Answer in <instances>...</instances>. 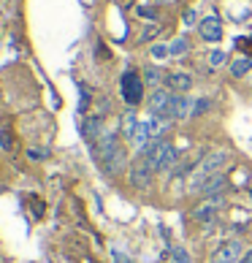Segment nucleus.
I'll use <instances>...</instances> for the list:
<instances>
[{
	"label": "nucleus",
	"instance_id": "1",
	"mask_svg": "<svg viewBox=\"0 0 252 263\" xmlns=\"http://www.w3.org/2000/svg\"><path fill=\"white\" fill-rule=\"evenodd\" d=\"M92 155H95V160L103 165V171L109 174V177H114V174H120L125 168V152H122L114 130H106L101 139L92 144Z\"/></svg>",
	"mask_w": 252,
	"mask_h": 263
},
{
	"label": "nucleus",
	"instance_id": "2",
	"mask_svg": "<svg viewBox=\"0 0 252 263\" xmlns=\"http://www.w3.org/2000/svg\"><path fill=\"white\" fill-rule=\"evenodd\" d=\"M139 158L147 160L154 174H160V171H171L173 165L179 163V149L173 147L168 139L160 136V139H152L144 149H139Z\"/></svg>",
	"mask_w": 252,
	"mask_h": 263
},
{
	"label": "nucleus",
	"instance_id": "3",
	"mask_svg": "<svg viewBox=\"0 0 252 263\" xmlns=\"http://www.w3.org/2000/svg\"><path fill=\"white\" fill-rule=\"evenodd\" d=\"M228 149H215L209 155H203V158L196 163V168H192V179H190V193H198V187L206 179H211L215 174H220V168L228 163Z\"/></svg>",
	"mask_w": 252,
	"mask_h": 263
},
{
	"label": "nucleus",
	"instance_id": "4",
	"mask_svg": "<svg viewBox=\"0 0 252 263\" xmlns=\"http://www.w3.org/2000/svg\"><path fill=\"white\" fill-rule=\"evenodd\" d=\"M144 87H147L144 84V76H139V71H133V68H128V71L120 76V92H122V98L130 109L144 101Z\"/></svg>",
	"mask_w": 252,
	"mask_h": 263
},
{
	"label": "nucleus",
	"instance_id": "5",
	"mask_svg": "<svg viewBox=\"0 0 252 263\" xmlns=\"http://www.w3.org/2000/svg\"><path fill=\"white\" fill-rule=\"evenodd\" d=\"M222 209H225V196H215V198H203L190 214L198 226H215L220 220Z\"/></svg>",
	"mask_w": 252,
	"mask_h": 263
},
{
	"label": "nucleus",
	"instance_id": "6",
	"mask_svg": "<svg viewBox=\"0 0 252 263\" xmlns=\"http://www.w3.org/2000/svg\"><path fill=\"white\" fill-rule=\"evenodd\" d=\"M171 101H173V92L166 90V87L152 90L149 98H147V111H149V117H163V120H171Z\"/></svg>",
	"mask_w": 252,
	"mask_h": 263
},
{
	"label": "nucleus",
	"instance_id": "7",
	"mask_svg": "<svg viewBox=\"0 0 252 263\" xmlns=\"http://www.w3.org/2000/svg\"><path fill=\"white\" fill-rule=\"evenodd\" d=\"M152 177H154V171H152V165L144 160V158H139V160L130 165L128 179H130V184H133L135 190H147V187H152Z\"/></svg>",
	"mask_w": 252,
	"mask_h": 263
},
{
	"label": "nucleus",
	"instance_id": "8",
	"mask_svg": "<svg viewBox=\"0 0 252 263\" xmlns=\"http://www.w3.org/2000/svg\"><path fill=\"white\" fill-rule=\"evenodd\" d=\"M244 245H241L239 239H230V241H225L217 252H215V260L211 263H239L241 258H244Z\"/></svg>",
	"mask_w": 252,
	"mask_h": 263
},
{
	"label": "nucleus",
	"instance_id": "9",
	"mask_svg": "<svg viewBox=\"0 0 252 263\" xmlns=\"http://www.w3.org/2000/svg\"><path fill=\"white\" fill-rule=\"evenodd\" d=\"M166 90H171L173 95H187L190 92V87H192V76L185 73V71H173L166 76Z\"/></svg>",
	"mask_w": 252,
	"mask_h": 263
},
{
	"label": "nucleus",
	"instance_id": "10",
	"mask_svg": "<svg viewBox=\"0 0 252 263\" xmlns=\"http://www.w3.org/2000/svg\"><path fill=\"white\" fill-rule=\"evenodd\" d=\"M198 33L203 41H209V44H215L222 38V22L217 16H206V19H201L198 22Z\"/></svg>",
	"mask_w": 252,
	"mask_h": 263
},
{
	"label": "nucleus",
	"instance_id": "11",
	"mask_svg": "<svg viewBox=\"0 0 252 263\" xmlns=\"http://www.w3.org/2000/svg\"><path fill=\"white\" fill-rule=\"evenodd\" d=\"M222 190H225V177H222V174H215V177H211V179H206V182H203L201 187H198V196H201V198L225 196Z\"/></svg>",
	"mask_w": 252,
	"mask_h": 263
},
{
	"label": "nucleus",
	"instance_id": "12",
	"mask_svg": "<svg viewBox=\"0 0 252 263\" xmlns=\"http://www.w3.org/2000/svg\"><path fill=\"white\" fill-rule=\"evenodd\" d=\"M139 114H135L133 109H128L122 117H120V136L122 139H128V141H133L135 139V130H139Z\"/></svg>",
	"mask_w": 252,
	"mask_h": 263
},
{
	"label": "nucleus",
	"instance_id": "13",
	"mask_svg": "<svg viewBox=\"0 0 252 263\" xmlns=\"http://www.w3.org/2000/svg\"><path fill=\"white\" fill-rule=\"evenodd\" d=\"M192 117V101L187 95H173L171 101V120H187Z\"/></svg>",
	"mask_w": 252,
	"mask_h": 263
},
{
	"label": "nucleus",
	"instance_id": "14",
	"mask_svg": "<svg viewBox=\"0 0 252 263\" xmlns=\"http://www.w3.org/2000/svg\"><path fill=\"white\" fill-rule=\"evenodd\" d=\"M141 76H144V84H147L149 90H158L160 82H166V76H163V71H160L158 65H147Z\"/></svg>",
	"mask_w": 252,
	"mask_h": 263
},
{
	"label": "nucleus",
	"instance_id": "15",
	"mask_svg": "<svg viewBox=\"0 0 252 263\" xmlns=\"http://www.w3.org/2000/svg\"><path fill=\"white\" fill-rule=\"evenodd\" d=\"M152 139H154V136H152L149 120H147V122H141V125H139V130H135V139H133V144H135L139 149H144V147H147V144H149Z\"/></svg>",
	"mask_w": 252,
	"mask_h": 263
},
{
	"label": "nucleus",
	"instance_id": "16",
	"mask_svg": "<svg viewBox=\"0 0 252 263\" xmlns=\"http://www.w3.org/2000/svg\"><path fill=\"white\" fill-rule=\"evenodd\" d=\"M249 68H252V57H239V60L230 65V73H234L236 79H241V76L249 73Z\"/></svg>",
	"mask_w": 252,
	"mask_h": 263
},
{
	"label": "nucleus",
	"instance_id": "17",
	"mask_svg": "<svg viewBox=\"0 0 252 263\" xmlns=\"http://www.w3.org/2000/svg\"><path fill=\"white\" fill-rule=\"evenodd\" d=\"M187 52H190V41H187L185 35H179L177 41L171 44V54H173V57H179V54H187Z\"/></svg>",
	"mask_w": 252,
	"mask_h": 263
},
{
	"label": "nucleus",
	"instance_id": "18",
	"mask_svg": "<svg viewBox=\"0 0 252 263\" xmlns=\"http://www.w3.org/2000/svg\"><path fill=\"white\" fill-rule=\"evenodd\" d=\"M209 109H211V101H209V98H198V101H192V117L206 114Z\"/></svg>",
	"mask_w": 252,
	"mask_h": 263
},
{
	"label": "nucleus",
	"instance_id": "19",
	"mask_svg": "<svg viewBox=\"0 0 252 263\" xmlns=\"http://www.w3.org/2000/svg\"><path fill=\"white\" fill-rule=\"evenodd\" d=\"M171 258H173V263H192L185 247H171Z\"/></svg>",
	"mask_w": 252,
	"mask_h": 263
},
{
	"label": "nucleus",
	"instance_id": "20",
	"mask_svg": "<svg viewBox=\"0 0 252 263\" xmlns=\"http://www.w3.org/2000/svg\"><path fill=\"white\" fill-rule=\"evenodd\" d=\"M168 54H171V46H163V44L152 46V57H154V60H163V57H168Z\"/></svg>",
	"mask_w": 252,
	"mask_h": 263
},
{
	"label": "nucleus",
	"instance_id": "21",
	"mask_svg": "<svg viewBox=\"0 0 252 263\" xmlns=\"http://www.w3.org/2000/svg\"><path fill=\"white\" fill-rule=\"evenodd\" d=\"M87 109H90V90H87V87L82 84V98H79V111L84 114Z\"/></svg>",
	"mask_w": 252,
	"mask_h": 263
},
{
	"label": "nucleus",
	"instance_id": "22",
	"mask_svg": "<svg viewBox=\"0 0 252 263\" xmlns=\"http://www.w3.org/2000/svg\"><path fill=\"white\" fill-rule=\"evenodd\" d=\"M160 33V27H154V25H149V27H144V33L139 35V41H152L154 35Z\"/></svg>",
	"mask_w": 252,
	"mask_h": 263
},
{
	"label": "nucleus",
	"instance_id": "23",
	"mask_svg": "<svg viewBox=\"0 0 252 263\" xmlns=\"http://www.w3.org/2000/svg\"><path fill=\"white\" fill-rule=\"evenodd\" d=\"M225 60H228V57H225V52H220V49H215V52L209 54V63L215 65V68H217V65H222Z\"/></svg>",
	"mask_w": 252,
	"mask_h": 263
},
{
	"label": "nucleus",
	"instance_id": "24",
	"mask_svg": "<svg viewBox=\"0 0 252 263\" xmlns=\"http://www.w3.org/2000/svg\"><path fill=\"white\" fill-rule=\"evenodd\" d=\"M111 258H114V263H135L130 255H125V252H120V250H114V252H111Z\"/></svg>",
	"mask_w": 252,
	"mask_h": 263
},
{
	"label": "nucleus",
	"instance_id": "25",
	"mask_svg": "<svg viewBox=\"0 0 252 263\" xmlns=\"http://www.w3.org/2000/svg\"><path fill=\"white\" fill-rule=\"evenodd\" d=\"M0 147H3V149H11V139L6 136V130H0Z\"/></svg>",
	"mask_w": 252,
	"mask_h": 263
},
{
	"label": "nucleus",
	"instance_id": "26",
	"mask_svg": "<svg viewBox=\"0 0 252 263\" xmlns=\"http://www.w3.org/2000/svg\"><path fill=\"white\" fill-rule=\"evenodd\" d=\"M27 158H33V160H44V158H46V152H38V149H27Z\"/></svg>",
	"mask_w": 252,
	"mask_h": 263
},
{
	"label": "nucleus",
	"instance_id": "27",
	"mask_svg": "<svg viewBox=\"0 0 252 263\" xmlns=\"http://www.w3.org/2000/svg\"><path fill=\"white\" fill-rule=\"evenodd\" d=\"M185 25H196V11H187L185 14Z\"/></svg>",
	"mask_w": 252,
	"mask_h": 263
},
{
	"label": "nucleus",
	"instance_id": "28",
	"mask_svg": "<svg viewBox=\"0 0 252 263\" xmlns=\"http://www.w3.org/2000/svg\"><path fill=\"white\" fill-rule=\"evenodd\" d=\"M239 263H252V247H249V250L244 252V258H241Z\"/></svg>",
	"mask_w": 252,
	"mask_h": 263
}]
</instances>
